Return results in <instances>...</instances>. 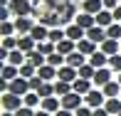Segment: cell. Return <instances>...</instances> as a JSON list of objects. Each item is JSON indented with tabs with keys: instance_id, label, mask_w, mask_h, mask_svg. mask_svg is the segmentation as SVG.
<instances>
[{
	"instance_id": "6da1fadb",
	"label": "cell",
	"mask_w": 121,
	"mask_h": 116,
	"mask_svg": "<svg viewBox=\"0 0 121 116\" xmlns=\"http://www.w3.org/2000/svg\"><path fill=\"white\" fill-rule=\"evenodd\" d=\"M0 104H3L5 111H17L20 106H25V96H17V94H13V91H3Z\"/></svg>"
},
{
	"instance_id": "7a4b0ae2",
	"label": "cell",
	"mask_w": 121,
	"mask_h": 116,
	"mask_svg": "<svg viewBox=\"0 0 121 116\" xmlns=\"http://www.w3.org/2000/svg\"><path fill=\"white\" fill-rule=\"evenodd\" d=\"M8 91L17 94V96H25V94H30V79H25V77H17V79L8 82Z\"/></svg>"
},
{
	"instance_id": "3957f363",
	"label": "cell",
	"mask_w": 121,
	"mask_h": 116,
	"mask_svg": "<svg viewBox=\"0 0 121 116\" xmlns=\"http://www.w3.org/2000/svg\"><path fill=\"white\" fill-rule=\"evenodd\" d=\"M10 10L15 17H27L32 15V3L30 0H10Z\"/></svg>"
},
{
	"instance_id": "277c9868",
	"label": "cell",
	"mask_w": 121,
	"mask_h": 116,
	"mask_svg": "<svg viewBox=\"0 0 121 116\" xmlns=\"http://www.w3.org/2000/svg\"><path fill=\"white\" fill-rule=\"evenodd\" d=\"M79 106H84V96L77 91H69L67 96H62V109H69V111H77Z\"/></svg>"
},
{
	"instance_id": "5b68a950",
	"label": "cell",
	"mask_w": 121,
	"mask_h": 116,
	"mask_svg": "<svg viewBox=\"0 0 121 116\" xmlns=\"http://www.w3.org/2000/svg\"><path fill=\"white\" fill-rule=\"evenodd\" d=\"M84 104H86V106H91V109H99V106L106 104V94H104L101 89H91V91L84 96Z\"/></svg>"
},
{
	"instance_id": "8992f818",
	"label": "cell",
	"mask_w": 121,
	"mask_h": 116,
	"mask_svg": "<svg viewBox=\"0 0 121 116\" xmlns=\"http://www.w3.org/2000/svg\"><path fill=\"white\" fill-rule=\"evenodd\" d=\"M57 79H62V82H77V79H79V69L72 67V64H62V67L57 69Z\"/></svg>"
},
{
	"instance_id": "52a82bcc",
	"label": "cell",
	"mask_w": 121,
	"mask_h": 116,
	"mask_svg": "<svg viewBox=\"0 0 121 116\" xmlns=\"http://www.w3.org/2000/svg\"><path fill=\"white\" fill-rule=\"evenodd\" d=\"M111 67H101V69H96L94 72V79H91V82H94V86H99V89H101V86L104 84H109V82H111Z\"/></svg>"
},
{
	"instance_id": "ba28073f",
	"label": "cell",
	"mask_w": 121,
	"mask_h": 116,
	"mask_svg": "<svg viewBox=\"0 0 121 116\" xmlns=\"http://www.w3.org/2000/svg\"><path fill=\"white\" fill-rule=\"evenodd\" d=\"M86 37H89L91 42H96V45H101L104 40H106V27H101V25H94V27H89V30H86Z\"/></svg>"
},
{
	"instance_id": "9c48e42d",
	"label": "cell",
	"mask_w": 121,
	"mask_h": 116,
	"mask_svg": "<svg viewBox=\"0 0 121 116\" xmlns=\"http://www.w3.org/2000/svg\"><path fill=\"white\" fill-rule=\"evenodd\" d=\"M40 109H45L49 114H57L59 109H62V99H57V94H54V96H47V99H42Z\"/></svg>"
},
{
	"instance_id": "30bf717a",
	"label": "cell",
	"mask_w": 121,
	"mask_h": 116,
	"mask_svg": "<svg viewBox=\"0 0 121 116\" xmlns=\"http://www.w3.org/2000/svg\"><path fill=\"white\" fill-rule=\"evenodd\" d=\"M99 49H101L104 54H109V57H111V54H119V52H121V45H119V40H111V37H106V40L99 45Z\"/></svg>"
},
{
	"instance_id": "8fae6325",
	"label": "cell",
	"mask_w": 121,
	"mask_h": 116,
	"mask_svg": "<svg viewBox=\"0 0 121 116\" xmlns=\"http://www.w3.org/2000/svg\"><path fill=\"white\" fill-rule=\"evenodd\" d=\"M35 25H37V22H32V17H30V15H27V17H15V27H17V32H20V35H30Z\"/></svg>"
},
{
	"instance_id": "7c38bea8",
	"label": "cell",
	"mask_w": 121,
	"mask_h": 116,
	"mask_svg": "<svg viewBox=\"0 0 121 116\" xmlns=\"http://www.w3.org/2000/svg\"><path fill=\"white\" fill-rule=\"evenodd\" d=\"M17 49H22V52H32V49H37V40L32 35H20L17 37Z\"/></svg>"
},
{
	"instance_id": "4fadbf2b",
	"label": "cell",
	"mask_w": 121,
	"mask_h": 116,
	"mask_svg": "<svg viewBox=\"0 0 121 116\" xmlns=\"http://www.w3.org/2000/svg\"><path fill=\"white\" fill-rule=\"evenodd\" d=\"M89 64H91V67H94V69L109 67V54H104L101 49H96V52H94V54H91V57H89Z\"/></svg>"
},
{
	"instance_id": "5bb4252c",
	"label": "cell",
	"mask_w": 121,
	"mask_h": 116,
	"mask_svg": "<svg viewBox=\"0 0 121 116\" xmlns=\"http://www.w3.org/2000/svg\"><path fill=\"white\" fill-rule=\"evenodd\" d=\"M72 86H74V91H77V94L86 96V94L94 89V82H91V79H82V77H79L77 82H72Z\"/></svg>"
},
{
	"instance_id": "9a60e30c",
	"label": "cell",
	"mask_w": 121,
	"mask_h": 116,
	"mask_svg": "<svg viewBox=\"0 0 121 116\" xmlns=\"http://www.w3.org/2000/svg\"><path fill=\"white\" fill-rule=\"evenodd\" d=\"M77 49H79L82 54H86V57H91V54L99 49V45H96V42H91L89 37H84V40H79V42H77Z\"/></svg>"
},
{
	"instance_id": "2e32d148",
	"label": "cell",
	"mask_w": 121,
	"mask_h": 116,
	"mask_svg": "<svg viewBox=\"0 0 121 116\" xmlns=\"http://www.w3.org/2000/svg\"><path fill=\"white\" fill-rule=\"evenodd\" d=\"M67 37H69V40H74V42H79V40H84V37H86V30H84L82 25L72 22V25H67Z\"/></svg>"
},
{
	"instance_id": "e0dca14e",
	"label": "cell",
	"mask_w": 121,
	"mask_h": 116,
	"mask_svg": "<svg viewBox=\"0 0 121 116\" xmlns=\"http://www.w3.org/2000/svg\"><path fill=\"white\" fill-rule=\"evenodd\" d=\"M104 10V0H84L82 3V13H89V15H96Z\"/></svg>"
},
{
	"instance_id": "ac0fdd59",
	"label": "cell",
	"mask_w": 121,
	"mask_h": 116,
	"mask_svg": "<svg viewBox=\"0 0 121 116\" xmlns=\"http://www.w3.org/2000/svg\"><path fill=\"white\" fill-rule=\"evenodd\" d=\"M37 77L45 79V82L57 79V67H52V64H42V67H37Z\"/></svg>"
},
{
	"instance_id": "d6986e66",
	"label": "cell",
	"mask_w": 121,
	"mask_h": 116,
	"mask_svg": "<svg viewBox=\"0 0 121 116\" xmlns=\"http://www.w3.org/2000/svg\"><path fill=\"white\" fill-rule=\"evenodd\" d=\"M74 22H77V25H82L84 30H89V27H94V25H96V15H89V13H79V15L74 17Z\"/></svg>"
},
{
	"instance_id": "ffe728a7",
	"label": "cell",
	"mask_w": 121,
	"mask_h": 116,
	"mask_svg": "<svg viewBox=\"0 0 121 116\" xmlns=\"http://www.w3.org/2000/svg\"><path fill=\"white\" fill-rule=\"evenodd\" d=\"M116 20H114V10H106L104 8L101 13H96V25H101V27H109V25H114Z\"/></svg>"
},
{
	"instance_id": "44dd1931",
	"label": "cell",
	"mask_w": 121,
	"mask_h": 116,
	"mask_svg": "<svg viewBox=\"0 0 121 116\" xmlns=\"http://www.w3.org/2000/svg\"><path fill=\"white\" fill-rule=\"evenodd\" d=\"M57 52L67 57V54L77 52V42H74V40H69V37H64V40H62V42H59V45H57Z\"/></svg>"
},
{
	"instance_id": "7402d4cb",
	"label": "cell",
	"mask_w": 121,
	"mask_h": 116,
	"mask_svg": "<svg viewBox=\"0 0 121 116\" xmlns=\"http://www.w3.org/2000/svg\"><path fill=\"white\" fill-rule=\"evenodd\" d=\"M86 62H89V59H86V54H82L79 49L72 52V54H67V64H72V67H77V69H79L82 64H86Z\"/></svg>"
},
{
	"instance_id": "603a6c76",
	"label": "cell",
	"mask_w": 121,
	"mask_h": 116,
	"mask_svg": "<svg viewBox=\"0 0 121 116\" xmlns=\"http://www.w3.org/2000/svg\"><path fill=\"white\" fill-rule=\"evenodd\" d=\"M32 37H35L37 42H45L47 37H49V30H47V25H42V22H37L35 27H32V32H30Z\"/></svg>"
},
{
	"instance_id": "cb8c5ba5",
	"label": "cell",
	"mask_w": 121,
	"mask_h": 116,
	"mask_svg": "<svg viewBox=\"0 0 121 116\" xmlns=\"http://www.w3.org/2000/svg\"><path fill=\"white\" fill-rule=\"evenodd\" d=\"M27 62L35 64V67H42V64H47V57L40 52V49H32V52H27Z\"/></svg>"
},
{
	"instance_id": "d4e9b609",
	"label": "cell",
	"mask_w": 121,
	"mask_h": 116,
	"mask_svg": "<svg viewBox=\"0 0 121 116\" xmlns=\"http://www.w3.org/2000/svg\"><path fill=\"white\" fill-rule=\"evenodd\" d=\"M54 91H57V96L62 99V96H67L69 91H74V86H72V82H62V79H57V82H54Z\"/></svg>"
},
{
	"instance_id": "484cf974",
	"label": "cell",
	"mask_w": 121,
	"mask_h": 116,
	"mask_svg": "<svg viewBox=\"0 0 121 116\" xmlns=\"http://www.w3.org/2000/svg\"><path fill=\"white\" fill-rule=\"evenodd\" d=\"M20 77V67H15V64H5L3 67V82H13Z\"/></svg>"
},
{
	"instance_id": "4316f807",
	"label": "cell",
	"mask_w": 121,
	"mask_h": 116,
	"mask_svg": "<svg viewBox=\"0 0 121 116\" xmlns=\"http://www.w3.org/2000/svg\"><path fill=\"white\" fill-rule=\"evenodd\" d=\"M101 91L106 94V99H114V96H119V94H121V84H119V82H109V84L101 86Z\"/></svg>"
},
{
	"instance_id": "83f0119b",
	"label": "cell",
	"mask_w": 121,
	"mask_h": 116,
	"mask_svg": "<svg viewBox=\"0 0 121 116\" xmlns=\"http://www.w3.org/2000/svg\"><path fill=\"white\" fill-rule=\"evenodd\" d=\"M106 111L111 114V116H119L121 114V96H114V99H106Z\"/></svg>"
},
{
	"instance_id": "f1b7e54d",
	"label": "cell",
	"mask_w": 121,
	"mask_h": 116,
	"mask_svg": "<svg viewBox=\"0 0 121 116\" xmlns=\"http://www.w3.org/2000/svg\"><path fill=\"white\" fill-rule=\"evenodd\" d=\"M64 37H67V30H62V27H52V30H49V37H47V40H49V42H54V45H59Z\"/></svg>"
},
{
	"instance_id": "f546056e",
	"label": "cell",
	"mask_w": 121,
	"mask_h": 116,
	"mask_svg": "<svg viewBox=\"0 0 121 116\" xmlns=\"http://www.w3.org/2000/svg\"><path fill=\"white\" fill-rule=\"evenodd\" d=\"M20 77H25V79H32V77H37V67H35V64H30V62L20 64Z\"/></svg>"
},
{
	"instance_id": "4dcf8cb0",
	"label": "cell",
	"mask_w": 121,
	"mask_h": 116,
	"mask_svg": "<svg viewBox=\"0 0 121 116\" xmlns=\"http://www.w3.org/2000/svg\"><path fill=\"white\" fill-rule=\"evenodd\" d=\"M37 94H40L42 99H47V96H54V94H57V91H54V82H42V86L37 89Z\"/></svg>"
},
{
	"instance_id": "1f68e13d",
	"label": "cell",
	"mask_w": 121,
	"mask_h": 116,
	"mask_svg": "<svg viewBox=\"0 0 121 116\" xmlns=\"http://www.w3.org/2000/svg\"><path fill=\"white\" fill-rule=\"evenodd\" d=\"M47 64H52V67H62V64H67V57H64V54H59V52H52L47 57Z\"/></svg>"
},
{
	"instance_id": "d6a6232c",
	"label": "cell",
	"mask_w": 121,
	"mask_h": 116,
	"mask_svg": "<svg viewBox=\"0 0 121 116\" xmlns=\"http://www.w3.org/2000/svg\"><path fill=\"white\" fill-rule=\"evenodd\" d=\"M42 104V96L37 91H30V94H25V106H30V109H35V106H40Z\"/></svg>"
},
{
	"instance_id": "836d02e7",
	"label": "cell",
	"mask_w": 121,
	"mask_h": 116,
	"mask_svg": "<svg viewBox=\"0 0 121 116\" xmlns=\"http://www.w3.org/2000/svg\"><path fill=\"white\" fill-rule=\"evenodd\" d=\"M37 49H40L45 57H49L52 52H57V45H54V42H49V40H45V42H37Z\"/></svg>"
},
{
	"instance_id": "e575fe53",
	"label": "cell",
	"mask_w": 121,
	"mask_h": 116,
	"mask_svg": "<svg viewBox=\"0 0 121 116\" xmlns=\"http://www.w3.org/2000/svg\"><path fill=\"white\" fill-rule=\"evenodd\" d=\"M94 72H96V69L86 62V64H82V67H79V77H82V79H94Z\"/></svg>"
},
{
	"instance_id": "d590c367",
	"label": "cell",
	"mask_w": 121,
	"mask_h": 116,
	"mask_svg": "<svg viewBox=\"0 0 121 116\" xmlns=\"http://www.w3.org/2000/svg\"><path fill=\"white\" fill-rule=\"evenodd\" d=\"M106 35L111 37V40H121V22H114L106 27Z\"/></svg>"
},
{
	"instance_id": "8d00e7d4",
	"label": "cell",
	"mask_w": 121,
	"mask_h": 116,
	"mask_svg": "<svg viewBox=\"0 0 121 116\" xmlns=\"http://www.w3.org/2000/svg\"><path fill=\"white\" fill-rule=\"evenodd\" d=\"M15 30H17V27H15V22H10V20H5V22L0 25V32H3V37H10Z\"/></svg>"
},
{
	"instance_id": "74e56055",
	"label": "cell",
	"mask_w": 121,
	"mask_h": 116,
	"mask_svg": "<svg viewBox=\"0 0 121 116\" xmlns=\"http://www.w3.org/2000/svg\"><path fill=\"white\" fill-rule=\"evenodd\" d=\"M109 67L116 72V74L121 72V52H119V54H111V57H109Z\"/></svg>"
},
{
	"instance_id": "f35d334b",
	"label": "cell",
	"mask_w": 121,
	"mask_h": 116,
	"mask_svg": "<svg viewBox=\"0 0 121 116\" xmlns=\"http://www.w3.org/2000/svg\"><path fill=\"white\" fill-rule=\"evenodd\" d=\"M3 47L13 52V49H17V40H15L13 35H10V37H3Z\"/></svg>"
},
{
	"instance_id": "ab89813d",
	"label": "cell",
	"mask_w": 121,
	"mask_h": 116,
	"mask_svg": "<svg viewBox=\"0 0 121 116\" xmlns=\"http://www.w3.org/2000/svg\"><path fill=\"white\" fill-rule=\"evenodd\" d=\"M74 116H94V109H91V106H86V104H84V106H79V109L74 111Z\"/></svg>"
},
{
	"instance_id": "60d3db41",
	"label": "cell",
	"mask_w": 121,
	"mask_h": 116,
	"mask_svg": "<svg viewBox=\"0 0 121 116\" xmlns=\"http://www.w3.org/2000/svg\"><path fill=\"white\" fill-rule=\"evenodd\" d=\"M15 116H35V109H30V106H20L17 111H15Z\"/></svg>"
},
{
	"instance_id": "b9f144b4",
	"label": "cell",
	"mask_w": 121,
	"mask_h": 116,
	"mask_svg": "<svg viewBox=\"0 0 121 116\" xmlns=\"http://www.w3.org/2000/svg\"><path fill=\"white\" fill-rule=\"evenodd\" d=\"M42 82H45V79H40V77H32V79H30V89H32V91H37V89L42 86Z\"/></svg>"
},
{
	"instance_id": "7bdbcfd3",
	"label": "cell",
	"mask_w": 121,
	"mask_h": 116,
	"mask_svg": "<svg viewBox=\"0 0 121 116\" xmlns=\"http://www.w3.org/2000/svg\"><path fill=\"white\" fill-rule=\"evenodd\" d=\"M119 5H121V0H104V8L106 10H116Z\"/></svg>"
},
{
	"instance_id": "ee69618b",
	"label": "cell",
	"mask_w": 121,
	"mask_h": 116,
	"mask_svg": "<svg viewBox=\"0 0 121 116\" xmlns=\"http://www.w3.org/2000/svg\"><path fill=\"white\" fill-rule=\"evenodd\" d=\"M94 116H111L106 111V106H99V109H94Z\"/></svg>"
},
{
	"instance_id": "f6af8a7d",
	"label": "cell",
	"mask_w": 121,
	"mask_h": 116,
	"mask_svg": "<svg viewBox=\"0 0 121 116\" xmlns=\"http://www.w3.org/2000/svg\"><path fill=\"white\" fill-rule=\"evenodd\" d=\"M54 116H74V111H69V109H59Z\"/></svg>"
},
{
	"instance_id": "bcb514c9",
	"label": "cell",
	"mask_w": 121,
	"mask_h": 116,
	"mask_svg": "<svg viewBox=\"0 0 121 116\" xmlns=\"http://www.w3.org/2000/svg\"><path fill=\"white\" fill-rule=\"evenodd\" d=\"M114 20H116V22H121V5L114 10Z\"/></svg>"
},
{
	"instance_id": "7dc6e473",
	"label": "cell",
	"mask_w": 121,
	"mask_h": 116,
	"mask_svg": "<svg viewBox=\"0 0 121 116\" xmlns=\"http://www.w3.org/2000/svg\"><path fill=\"white\" fill-rule=\"evenodd\" d=\"M35 116H49V111H45V109H37V111H35Z\"/></svg>"
},
{
	"instance_id": "c3c4849f",
	"label": "cell",
	"mask_w": 121,
	"mask_h": 116,
	"mask_svg": "<svg viewBox=\"0 0 121 116\" xmlns=\"http://www.w3.org/2000/svg\"><path fill=\"white\" fill-rule=\"evenodd\" d=\"M3 116H15V111H3Z\"/></svg>"
},
{
	"instance_id": "681fc988",
	"label": "cell",
	"mask_w": 121,
	"mask_h": 116,
	"mask_svg": "<svg viewBox=\"0 0 121 116\" xmlns=\"http://www.w3.org/2000/svg\"><path fill=\"white\" fill-rule=\"evenodd\" d=\"M116 82H119V84H121V72H119V79H116Z\"/></svg>"
},
{
	"instance_id": "f907efd6",
	"label": "cell",
	"mask_w": 121,
	"mask_h": 116,
	"mask_svg": "<svg viewBox=\"0 0 121 116\" xmlns=\"http://www.w3.org/2000/svg\"><path fill=\"white\" fill-rule=\"evenodd\" d=\"M30 3H35V0H30Z\"/></svg>"
},
{
	"instance_id": "816d5d0a",
	"label": "cell",
	"mask_w": 121,
	"mask_h": 116,
	"mask_svg": "<svg viewBox=\"0 0 121 116\" xmlns=\"http://www.w3.org/2000/svg\"><path fill=\"white\" fill-rule=\"evenodd\" d=\"M119 116H121V114H119Z\"/></svg>"
}]
</instances>
